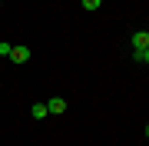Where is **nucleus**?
Wrapping results in <instances>:
<instances>
[{"mask_svg":"<svg viewBox=\"0 0 149 146\" xmlns=\"http://www.w3.org/2000/svg\"><path fill=\"white\" fill-rule=\"evenodd\" d=\"M133 47H149V33L146 30H136L133 33Z\"/></svg>","mask_w":149,"mask_h":146,"instance_id":"4","label":"nucleus"},{"mask_svg":"<svg viewBox=\"0 0 149 146\" xmlns=\"http://www.w3.org/2000/svg\"><path fill=\"white\" fill-rule=\"evenodd\" d=\"M47 113H66V100L63 96H53V100H47Z\"/></svg>","mask_w":149,"mask_h":146,"instance_id":"1","label":"nucleus"},{"mask_svg":"<svg viewBox=\"0 0 149 146\" xmlns=\"http://www.w3.org/2000/svg\"><path fill=\"white\" fill-rule=\"evenodd\" d=\"M100 3H103V0H83V10L93 13V10H100Z\"/></svg>","mask_w":149,"mask_h":146,"instance_id":"6","label":"nucleus"},{"mask_svg":"<svg viewBox=\"0 0 149 146\" xmlns=\"http://www.w3.org/2000/svg\"><path fill=\"white\" fill-rule=\"evenodd\" d=\"M30 116L33 119H43V116H47V103H33V106H30Z\"/></svg>","mask_w":149,"mask_h":146,"instance_id":"5","label":"nucleus"},{"mask_svg":"<svg viewBox=\"0 0 149 146\" xmlns=\"http://www.w3.org/2000/svg\"><path fill=\"white\" fill-rule=\"evenodd\" d=\"M133 60L136 63H149V47H133Z\"/></svg>","mask_w":149,"mask_h":146,"instance_id":"3","label":"nucleus"},{"mask_svg":"<svg viewBox=\"0 0 149 146\" xmlns=\"http://www.w3.org/2000/svg\"><path fill=\"white\" fill-rule=\"evenodd\" d=\"M0 7H3V3H0Z\"/></svg>","mask_w":149,"mask_h":146,"instance_id":"8","label":"nucleus"},{"mask_svg":"<svg viewBox=\"0 0 149 146\" xmlns=\"http://www.w3.org/2000/svg\"><path fill=\"white\" fill-rule=\"evenodd\" d=\"M10 50H13L10 43H0V57H10Z\"/></svg>","mask_w":149,"mask_h":146,"instance_id":"7","label":"nucleus"},{"mask_svg":"<svg viewBox=\"0 0 149 146\" xmlns=\"http://www.w3.org/2000/svg\"><path fill=\"white\" fill-rule=\"evenodd\" d=\"M10 60H13V63H27V60H30V47H13L10 50Z\"/></svg>","mask_w":149,"mask_h":146,"instance_id":"2","label":"nucleus"}]
</instances>
